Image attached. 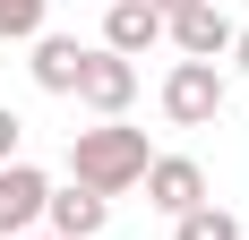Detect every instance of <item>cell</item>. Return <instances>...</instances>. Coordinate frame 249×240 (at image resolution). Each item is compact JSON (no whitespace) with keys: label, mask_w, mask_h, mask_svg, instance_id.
<instances>
[{"label":"cell","mask_w":249,"mask_h":240,"mask_svg":"<svg viewBox=\"0 0 249 240\" xmlns=\"http://www.w3.org/2000/svg\"><path fill=\"white\" fill-rule=\"evenodd\" d=\"M43 34V0H0V43H35Z\"/></svg>","instance_id":"8fae6325"},{"label":"cell","mask_w":249,"mask_h":240,"mask_svg":"<svg viewBox=\"0 0 249 240\" xmlns=\"http://www.w3.org/2000/svg\"><path fill=\"white\" fill-rule=\"evenodd\" d=\"M18 137H26V120L9 112V103H0V163H18Z\"/></svg>","instance_id":"7c38bea8"},{"label":"cell","mask_w":249,"mask_h":240,"mask_svg":"<svg viewBox=\"0 0 249 240\" xmlns=\"http://www.w3.org/2000/svg\"><path fill=\"white\" fill-rule=\"evenodd\" d=\"M146 129H121V120H95V129H77L69 137V180L77 189H95V197H121L146 180Z\"/></svg>","instance_id":"6da1fadb"},{"label":"cell","mask_w":249,"mask_h":240,"mask_svg":"<svg viewBox=\"0 0 249 240\" xmlns=\"http://www.w3.org/2000/svg\"><path fill=\"white\" fill-rule=\"evenodd\" d=\"M146 9H155V17H172V9H189V0H146Z\"/></svg>","instance_id":"5bb4252c"},{"label":"cell","mask_w":249,"mask_h":240,"mask_svg":"<svg viewBox=\"0 0 249 240\" xmlns=\"http://www.w3.org/2000/svg\"><path fill=\"white\" fill-rule=\"evenodd\" d=\"M26 240H35V232H26Z\"/></svg>","instance_id":"9a60e30c"},{"label":"cell","mask_w":249,"mask_h":240,"mask_svg":"<svg viewBox=\"0 0 249 240\" xmlns=\"http://www.w3.org/2000/svg\"><path fill=\"white\" fill-rule=\"evenodd\" d=\"M43 197H52V180L35 163H0V240L35 232V223H43Z\"/></svg>","instance_id":"8992f818"},{"label":"cell","mask_w":249,"mask_h":240,"mask_svg":"<svg viewBox=\"0 0 249 240\" xmlns=\"http://www.w3.org/2000/svg\"><path fill=\"white\" fill-rule=\"evenodd\" d=\"M232 60H241V77H249V26H232Z\"/></svg>","instance_id":"4fadbf2b"},{"label":"cell","mask_w":249,"mask_h":240,"mask_svg":"<svg viewBox=\"0 0 249 240\" xmlns=\"http://www.w3.org/2000/svg\"><path fill=\"white\" fill-rule=\"evenodd\" d=\"M172 240H241V215H224V206L206 197V206H189V215L172 223Z\"/></svg>","instance_id":"30bf717a"},{"label":"cell","mask_w":249,"mask_h":240,"mask_svg":"<svg viewBox=\"0 0 249 240\" xmlns=\"http://www.w3.org/2000/svg\"><path fill=\"white\" fill-rule=\"evenodd\" d=\"M129 95H138V69H129L121 51L86 43V69H77V103H86L95 120H121V112H129Z\"/></svg>","instance_id":"3957f363"},{"label":"cell","mask_w":249,"mask_h":240,"mask_svg":"<svg viewBox=\"0 0 249 240\" xmlns=\"http://www.w3.org/2000/svg\"><path fill=\"white\" fill-rule=\"evenodd\" d=\"M163 34L180 43V60H224V51H232V17L215 9V0H189V9H172V17H163Z\"/></svg>","instance_id":"5b68a950"},{"label":"cell","mask_w":249,"mask_h":240,"mask_svg":"<svg viewBox=\"0 0 249 240\" xmlns=\"http://www.w3.org/2000/svg\"><path fill=\"white\" fill-rule=\"evenodd\" d=\"M215 112H224V69H215V60H172V77H163V120H172V129H206Z\"/></svg>","instance_id":"7a4b0ae2"},{"label":"cell","mask_w":249,"mask_h":240,"mask_svg":"<svg viewBox=\"0 0 249 240\" xmlns=\"http://www.w3.org/2000/svg\"><path fill=\"white\" fill-rule=\"evenodd\" d=\"M138 189H146V206H155V215H172V223H180L189 206H206V171L189 163V154H155Z\"/></svg>","instance_id":"277c9868"},{"label":"cell","mask_w":249,"mask_h":240,"mask_svg":"<svg viewBox=\"0 0 249 240\" xmlns=\"http://www.w3.org/2000/svg\"><path fill=\"white\" fill-rule=\"evenodd\" d=\"M77 69H86L77 34H35V86L43 95H77Z\"/></svg>","instance_id":"9c48e42d"},{"label":"cell","mask_w":249,"mask_h":240,"mask_svg":"<svg viewBox=\"0 0 249 240\" xmlns=\"http://www.w3.org/2000/svg\"><path fill=\"white\" fill-rule=\"evenodd\" d=\"M43 223H52V240H95L103 223H112V197H95V189H52L43 197Z\"/></svg>","instance_id":"52a82bcc"},{"label":"cell","mask_w":249,"mask_h":240,"mask_svg":"<svg viewBox=\"0 0 249 240\" xmlns=\"http://www.w3.org/2000/svg\"><path fill=\"white\" fill-rule=\"evenodd\" d=\"M146 43H163V17H155L146 0H112V9H103V51H121V60H138Z\"/></svg>","instance_id":"ba28073f"}]
</instances>
